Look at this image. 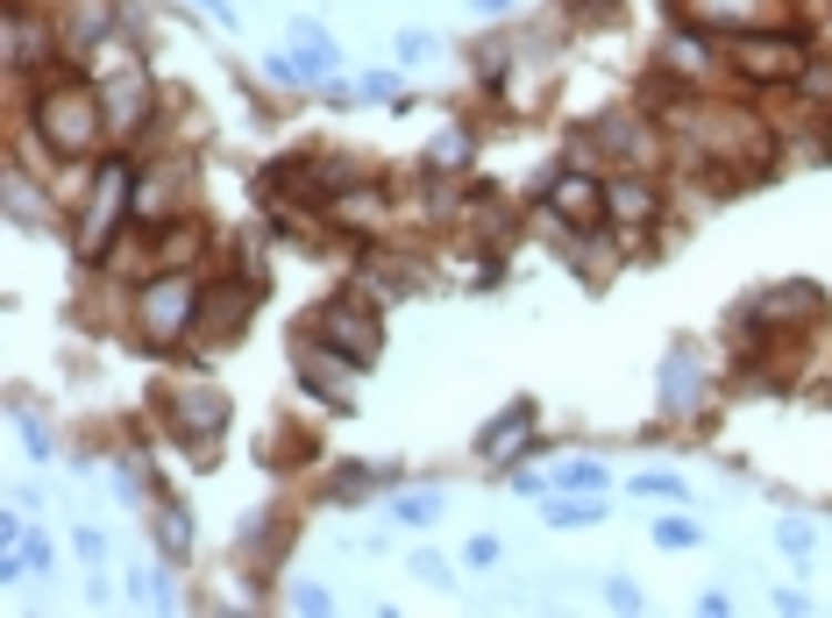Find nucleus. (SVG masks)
<instances>
[{"label": "nucleus", "mask_w": 832, "mask_h": 618, "mask_svg": "<svg viewBox=\"0 0 832 618\" xmlns=\"http://www.w3.org/2000/svg\"><path fill=\"white\" fill-rule=\"evenodd\" d=\"M29 93V143L50 150V164H100L107 157V107H100L86 64H50L43 79L22 85Z\"/></svg>", "instance_id": "1"}, {"label": "nucleus", "mask_w": 832, "mask_h": 618, "mask_svg": "<svg viewBox=\"0 0 832 618\" xmlns=\"http://www.w3.org/2000/svg\"><path fill=\"white\" fill-rule=\"evenodd\" d=\"M86 79H93V93H100V107H107V135H114V150H135L150 128L164 122V100H157V79H150V58H143V37L122 22L107 43H93L86 58Z\"/></svg>", "instance_id": "2"}, {"label": "nucleus", "mask_w": 832, "mask_h": 618, "mask_svg": "<svg viewBox=\"0 0 832 618\" xmlns=\"http://www.w3.org/2000/svg\"><path fill=\"white\" fill-rule=\"evenodd\" d=\"M135 150H107L93 171H86V199L72 206V256L79 264H107L122 228L135 220Z\"/></svg>", "instance_id": "3"}, {"label": "nucleus", "mask_w": 832, "mask_h": 618, "mask_svg": "<svg viewBox=\"0 0 832 618\" xmlns=\"http://www.w3.org/2000/svg\"><path fill=\"white\" fill-rule=\"evenodd\" d=\"M199 306H207V285L193 278V264H185V270H150V278L135 285V341L157 349V356L193 349Z\"/></svg>", "instance_id": "4"}, {"label": "nucleus", "mask_w": 832, "mask_h": 618, "mask_svg": "<svg viewBox=\"0 0 832 618\" xmlns=\"http://www.w3.org/2000/svg\"><path fill=\"white\" fill-rule=\"evenodd\" d=\"M726 50V72H733L747 93H769V85H797L811 64V43L804 29L790 22H769V29H740V37H719Z\"/></svg>", "instance_id": "5"}, {"label": "nucleus", "mask_w": 832, "mask_h": 618, "mask_svg": "<svg viewBox=\"0 0 832 618\" xmlns=\"http://www.w3.org/2000/svg\"><path fill=\"white\" fill-rule=\"evenodd\" d=\"M307 328L328 341L349 370H370V363L384 356V306L363 299V291H335V299H320Z\"/></svg>", "instance_id": "6"}, {"label": "nucleus", "mask_w": 832, "mask_h": 618, "mask_svg": "<svg viewBox=\"0 0 832 618\" xmlns=\"http://www.w3.org/2000/svg\"><path fill=\"white\" fill-rule=\"evenodd\" d=\"M157 412H164V434L193 449V462H214L220 434H228V391H214V384H172V391H157Z\"/></svg>", "instance_id": "7"}, {"label": "nucleus", "mask_w": 832, "mask_h": 618, "mask_svg": "<svg viewBox=\"0 0 832 618\" xmlns=\"http://www.w3.org/2000/svg\"><path fill=\"white\" fill-rule=\"evenodd\" d=\"M541 206L563 235H598L605 228V178L584 164H563L548 185H541Z\"/></svg>", "instance_id": "8"}, {"label": "nucleus", "mask_w": 832, "mask_h": 618, "mask_svg": "<svg viewBox=\"0 0 832 618\" xmlns=\"http://www.w3.org/2000/svg\"><path fill=\"white\" fill-rule=\"evenodd\" d=\"M655 220H661V185L648 171H613V178H605V228H613L619 243H640Z\"/></svg>", "instance_id": "9"}, {"label": "nucleus", "mask_w": 832, "mask_h": 618, "mask_svg": "<svg viewBox=\"0 0 832 618\" xmlns=\"http://www.w3.org/2000/svg\"><path fill=\"white\" fill-rule=\"evenodd\" d=\"M534 420H541V412H534V399H513L505 412H491V420H484V434L470 441V455H477V462H491V470H513V462H526V455L541 449Z\"/></svg>", "instance_id": "10"}, {"label": "nucleus", "mask_w": 832, "mask_h": 618, "mask_svg": "<svg viewBox=\"0 0 832 618\" xmlns=\"http://www.w3.org/2000/svg\"><path fill=\"white\" fill-rule=\"evenodd\" d=\"M705 399H711V370L698 363V349L684 341V349L661 356V412H669V420H698Z\"/></svg>", "instance_id": "11"}, {"label": "nucleus", "mask_w": 832, "mask_h": 618, "mask_svg": "<svg viewBox=\"0 0 832 618\" xmlns=\"http://www.w3.org/2000/svg\"><path fill=\"white\" fill-rule=\"evenodd\" d=\"M58 8V29H64V50L86 58L93 43H107L122 29V0H50Z\"/></svg>", "instance_id": "12"}, {"label": "nucleus", "mask_w": 832, "mask_h": 618, "mask_svg": "<svg viewBox=\"0 0 832 618\" xmlns=\"http://www.w3.org/2000/svg\"><path fill=\"white\" fill-rule=\"evenodd\" d=\"M541 526H555V534H584V526H605V497H584V491H548L541 497Z\"/></svg>", "instance_id": "13"}, {"label": "nucleus", "mask_w": 832, "mask_h": 618, "mask_svg": "<svg viewBox=\"0 0 832 618\" xmlns=\"http://www.w3.org/2000/svg\"><path fill=\"white\" fill-rule=\"evenodd\" d=\"M150 534H157V555L164 562L193 555V512H185V497H164L157 491V505H150Z\"/></svg>", "instance_id": "14"}, {"label": "nucleus", "mask_w": 832, "mask_h": 618, "mask_svg": "<svg viewBox=\"0 0 832 618\" xmlns=\"http://www.w3.org/2000/svg\"><path fill=\"white\" fill-rule=\"evenodd\" d=\"M378 484H399V462H342V470L328 476V497L335 505H363Z\"/></svg>", "instance_id": "15"}, {"label": "nucleus", "mask_w": 832, "mask_h": 618, "mask_svg": "<svg viewBox=\"0 0 832 618\" xmlns=\"http://www.w3.org/2000/svg\"><path fill=\"white\" fill-rule=\"evenodd\" d=\"M470 164H477V135H470L463 122L441 128L434 143H428V157H420V171H428V178H455V171H470Z\"/></svg>", "instance_id": "16"}, {"label": "nucleus", "mask_w": 832, "mask_h": 618, "mask_svg": "<svg viewBox=\"0 0 832 618\" xmlns=\"http://www.w3.org/2000/svg\"><path fill=\"white\" fill-rule=\"evenodd\" d=\"M548 484H555V491H584V497H605V491H613V470H605L598 455H555Z\"/></svg>", "instance_id": "17"}, {"label": "nucleus", "mask_w": 832, "mask_h": 618, "mask_svg": "<svg viewBox=\"0 0 832 618\" xmlns=\"http://www.w3.org/2000/svg\"><path fill=\"white\" fill-rule=\"evenodd\" d=\"M292 43H299V58H307V72H314V79H328L335 64H342V43H335L328 29L314 22V14H299V22H292Z\"/></svg>", "instance_id": "18"}, {"label": "nucleus", "mask_w": 832, "mask_h": 618, "mask_svg": "<svg viewBox=\"0 0 832 618\" xmlns=\"http://www.w3.org/2000/svg\"><path fill=\"white\" fill-rule=\"evenodd\" d=\"M178 569V562H172ZM172 569H135L129 576V597L135 605H150V611H178V576Z\"/></svg>", "instance_id": "19"}, {"label": "nucleus", "mask_w": 832, "mask_h": 618, "mask_svg": "<svg viewBox=\"0 0 832 618\" xmlns=\"http://www.w3.org/2000/svg\"><path fill=\"white\" fill-rule=\"evenodd\" d=\"M449 512V491H392V526H434Z\"/></svg>", "instance_id": "20"}, {"label": "nucleus", "mask_w": 832, "mask_h": 618, "mask_svg": "<svg viewBox=\"0 0 832 618\" xmlns=\"http://www.w3.org/2000/svg\"><path fill=\"white\" fill-rule=\"evenodd\" d=\"M356 93H363V107H392V114L413 107V85H405L399 72H363V79H356Z\"/></svg>", "instance_id": "21"}, {"label": "nucleus", "mask_w": 832, "mask_h": 618, "mask_svg": "<svg viewBox=\"0 0 832 618\" xmlns=\"http://www.w3.org/2000/svg\"><path fill=\"white\" fill-rule=\"evenodd\" d=\"M655 547H669V555H690V547H705V526L690 519V505H676V512H661V519H655Z\"/></svg>", "instance_id": "22"}, {"label": "nucleus", "mask_w": 832, "mask_h": 618, "mask_svg": "<svg viewBox=\"0 0 832 618\" xmlns=\"http://www.w3.org/2000/svg\"><path fill=\"white\" fill-rule=\"evenodd\" d=\"M626 491H634L640 505H690V484H684V476H676V470H640V476H634V484H626Z\"/></svg>", "instance_id": "23"}, {"label": "nucleus", "mask_w": 832, "mask_h": 618, "mask_svg": "<svg viewBox=\"0 0 832 618\" xmlns=\"http://www.w3.org/2000/svg\"><path fill=\"white\" fill-rule=\"evenodd\" d=\"M775 547H783L797 569H804V562H811V547H819V526H811L804 512H783V519H775Z\"/></svg>", "instance_id": "24"}, {"label": "nucleus", "mask_w": 832, "mask_h": 618, "mask_svg": "<svg viewBox=\"0 0 832 618\" xmlns=\"http://www.w3.org/2000/svg\"><path fill=\"white\" fill-rule=\"evenodd\" d=\"M14 441H22V455H29V462H58V455H64V449H58V434H50L43 420H29V412L14 420Z\"/></svg>", "instance_id": "25"}, {"label": "nucleus", "mask_w": 832, "mask_h": 618, "mask_svg": "<svg viewBox=\"0 0 832 618\" xmlns=\"http://www.w3.org/2000/svg\"><path fill=\"white\" fill-rule=\"evenodd\" d=\"M392 58H399V64H434V58H441V37H434V29H399V37H392Z\"/></svg>", "instance_id": "26"}, {"label": "nucleus", "mask_w": 832, "mask_h": 618, "mask_svg": "<svg viewBox=\"0 0 832 618\" xmlns=\"http://www.w3.org/2000/svg\"><path fill=\"white\" fill-rule=\"evenodd\" d=\"M285 605H292L299 618H328V611H335V590H328V583H292V590H285Z\"/></svg>", "instance_id": "27"}, {"label": "nucleus", "mask_w": 832, "mask_h": 618, "mask_svg": "<svg viewBox=\"0 0 832 618\" xmlns=\"http://www.w3.org/2000/svg\"><path fill=\"white\" fill-rule=\"evenodd\" d=\"M264 79H270V85H307L314 72H307V58H299V50H270V58H264Z\"/></svg>", "instance_id": "28"}, {"label": "nucleus", "mask_w": 832, "mask_h": 618, "mask_svg": "<svg viewBox=\"0 0 832 618\" xmlns=\"http://www.w3.org/2000/svg\"><path fill=\"white\" fill-rule=\"evenodd\" d=\"M405 576H413V583H449L455 569H449L441 547H413V555H405Z\"/></svg>", "instance_id": "29"}, {"label": "nucleus", "mask_w": 832, "mask_h": 618, "mask_svg": "<svg viewBox=\"0 0 832 618\" xmlns=\"http://www.w3.org/2000/svg\"><path fill=\"white\" fill-rule=\"evenodd\" d=\"M499 562H505V540H499V534H470V540H463V569L484 576V569H499Z\"/></svg>", "instance_id": "30"}, {"label": "nucleus", "mask_w": 832, "mask_h": 618, "mask_svg": "<svg viewBox=\"0 0 832 618\" xmlns=\"http://www.w3.org/2000/svg\"><path fill=\"white\" fill-rule=\"evenodd\" d=\"M598 590H605V605H613V611H640V605H648V597H640V583H634V576H605Z\"/></svg>", "instance_id": "31"}, {"label": "nucleus", "mask_w": 832, "mask_h": 618, "mask_svg": "<svg viewBox=\"0 0 832 618\" xmlns=\"http://www.w3.org/2000/svg\"><path fill=\"white\" fill-rule=\"evenodd\" d=\"M22 562H29V576H58V547H50L43 534L22 540Z\"/></svg>", "instance_id": "32"}, {"label": "nucleus", "mask_w": 832, "mask_h": 618, "mask_svg": "<svg viewBox=\"0 0 832 618\" xmlns=\"http://www.w3.org/2000/svg\"><path fill=\"white\" fill-rule=\"evenodd\" d=\"M72 547H79V562H86V569H100V562H107V534H100V526H79Z\"/></svg>", "instance_id": "33"}, {"label": "nucleus", "mask_w": 832, "mask_h": 618, "mask_svg": "<svg viewBox=\"0 0 832 618\" xmlns=\"http://www.w3.org/2000/svg\"><path fill=\"white\" fill-rule=\"evenodd\" d=\"M320 100H328V107H356V79H342V72H328V85H320Z\"/></svg>", "instance_id": "34"}, {"label": "nucleus", "mask_w": 832, "mask_h": 618, "mask_svg": "<svg viewBox=\"0 0 832 618\" xmlns=\"http://www.w3.org/2000/svg\"><path fill=\"white\" fill-rule=\"evenodd\" d=\"M193 8H207L214 22H220V37H235L243 29V14H235V0H193Z\"/></svg>", "instance_id": "35"}, {"label": "nucleus", "mask_w": 832, "mask_h": 618, "mask_svg": "<svg viewBox=\"0 0 832 618\" xmlns=\"http://www.w3.org/2000/svg\"><path fill=\"white\" fill-rule=\"evenodd\" d=\"M463 8H470V14H477V22H505V14H513V8H520V0H463Z\"/></svg>", "instance_id": "36"}, {"label": "nucleus", "mask_w": 832, "mask_h": 618, "mask_svg": "<svg viewBox=\"0 0 832 618\" xmlns=\"http://www.w3.org/2000/svg\"><path fill=\"white\" fill-rule=\"evenodd\" d=\"M698 611L705 618H726V611H733V597H726V590H698Z\"/></svg>", "instance_id": "37"}]
</instances>
